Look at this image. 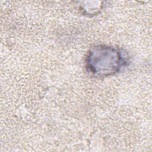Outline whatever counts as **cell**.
Wrapping results in <instances>:
<instances>
[{"label": "cell", "mask_w": 152, "mask_h": 152, "mask_svg": "<svg viewBox=\"0 0 152 152\" xmlns=\"http://www.w3.org/2000/svg\"><path fill=\"white\" fill-rule=\"evenodd\" d=\"M125 52L119 48L105 45L92 47L86 58V68L94 75L107 77L118 72L127 65Z\"/></svg>", "instance_id": "cell-1"}]
</instances>
